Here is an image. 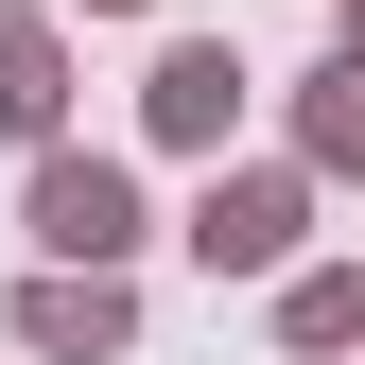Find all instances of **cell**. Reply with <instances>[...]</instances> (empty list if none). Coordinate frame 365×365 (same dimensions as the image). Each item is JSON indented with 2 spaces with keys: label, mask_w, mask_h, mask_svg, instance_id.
Masks as SVG:
<instances>
[{
  "label": "cell",
  "mask_w": 365,
  "mask_h": 365,
  "mask_svg": "<svg viewBox=\"0 0 365 365\" xmlns=\"http://www.w3.org/2000/svg\"><path fill=\"white\" fill-rule=\"evenodd\" d=\"M174 244H192L209 279H296L313 261V174L296 157H209V192H192Z\"/></svg>",
  "instance_id": "6da1fadb"
},
{
  "label": "cell",
  "mask_w": 365,
  "mask_h": 365,
  "mask_svg": "<svg viewBox=\"0 0 365 365\" xmlns=\"http://www.w3.org/2000/svg\"><path fill=\"white\" fill-rule=\"evenodd\" d=\"M18 226H35V261H70V279H122V261L157 244V226H140V174H122L105 140H53V157H35Z\"/></svg>",
  "instance_id": "7a4b0ae2"
},
{
  "label": "cell",
  "mask_w": 365,
  "mask_h": 365,
  "mask_svg": "<svg viewBox=\"0 0 365 365\" xmlns=\"http://www.w3.org/2000/svg\"><path fill=\"white\" fill-rule=\"evenodd\" d=\"M140 140H157V157H226V140H244V53H226V35H157Z\"/></svg>",
  "instance_id": "3957f363"
},
{
  "label": "cell",
  "mask_w": 365,
  "mask_h": 365,
  "mask_svg": "<svg viewBox=\"0 0 365 365\" xmlns=\"http://www.w3.org/2000/svg\"><path fill=\"white\" fill-rule=\"evenodd\" d=\"M0 331H18L35 365H122V348H140V279H70V261H35V279L0 296Z\"/></svg>",
  "instance_id": "277c9868"
},
{
  "label": "cell",
  "mask_w": 365,
  "mask_h": 365,
  "mask_svg": "<svg viewBox=\"0 0 365 365\" xmlns=\"http://www.w3.org/2000/svg\"><path fill=\"white\" fill-rule=\"evenodd\" d=\"M0 140H35V157L70 140V18L53 0H0Z\"/></svg>",
  "instance_id": "5b68a950"
},
{
  "label": "cell",
  "mask_w": 365,
  "mask_h": 365,
  "mask_svg": "<svg viewBox=\"0 0 365 365\" xmlns=\"http://www.w3.org/2000/svg\"><path fill=\"white\" fill-rule=\"evenodd\" d=\"M279 348H313V365L365 348V261H296L279 279Z\"/></svg>",
  "instance_id": "8992f818"
},
{
  "label": "cell",
  "mask_w": 365,
  "mask_h": 365,
  "mask_svg": "<svg viewBox=\"0 0 365 365\" xmlns=\"http://www.w3.org/2000/svg\"><path fill=\"white\" fill-rule=\"evenodd\" d=\"M296 174H365V70H313L296 87Z\"/></svg>",
  "instance_id": "52a82bcc"
},
{
  "label": "cell",
  "mask_w": 365,
  "mask_h": 365,
  "mask_svg": "<svg viewBox=\"0 0 365 365\" xmlns=\"http://www.w3.org/2000/svg\"><path fill=\"white\" fill-rule=\"evenodd\" d=\"M331 70H365V0H331Z\"/></svg>",
  "instance_id": "ba28073f"
},
{
  "label": "cell",
  "mask_w": 365,
  "mask_h": 365,
  "mask_svg": "<svg viewBox=\"0 0 365 365\" xmlns=\"http://www.w3.org/2000/svg\"><path fill=\"white\" fill-rule=\"evenodd\" d=\"M53 18H157V0H53Z\"/></svg>",
  "instance_id": "9c48e42d"
}]
</instances>
